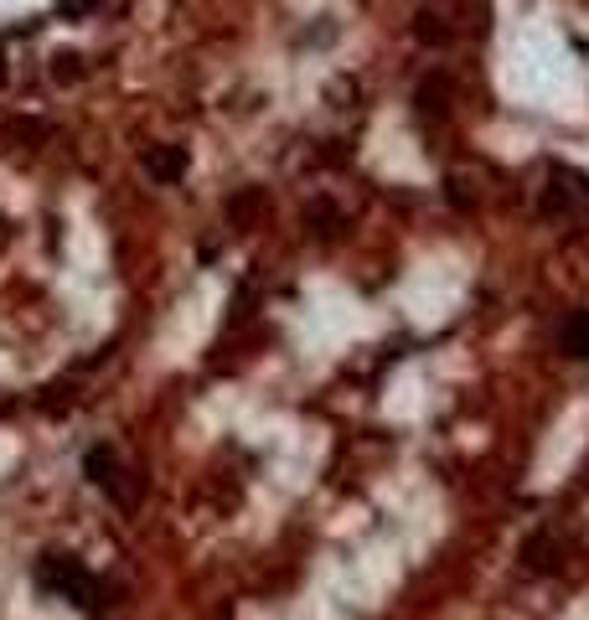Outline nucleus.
Masks as SVG:
<instances>
[{"label": "nucleus", "instance_id": "nucleus-3", "mask_svg": "<svg viewBox=\"0 0 589 620\" xmlns=\"http://www.w3.org/2000/svg\"><path fill=\"white\" fill-rule=\"evenodd\" d=\"M589 207V176L574 166H548V186H543V212L548 217H564Z\"/></svg>", "mask_w": 589, "mask_h": 620}, {"label": "nucleus", "instance_id": "nucleus-8", "mask_svg": "<svg viewBox=\"0 0 589 620\" xmlns=\"http://www.w3.org/2000/svg\"><path fill=\"white\" fill-rule=\"evenodd\" d=\"M419 109L424 114H450V83L445 78H424L419 83Z\"/></svg>", "mask_w": 589, "mask_h": 620}, {"label": "nucleus", "instance_id": "nucleus-14", "mask_svg": "<svg viewBox=\"0 0 589 620\" xmlns=\"http://www.w3.org/2000/svg\"><path fill=\"white\" fill-rule=\"evenodd\" d=\"M0 78H6V52H0Z\"/></svg>", "mask_w": 589, "mask_h": 620}, {"label": "nucleus", "instance_id": "nucleus-10", "mask_svg": "<svg viewBox=\"0 0 589 620\" xmlns=\"http://www.w3.org/2000/svg\"><path fill=\"white\" fill-rule=\"evenodd\" d=\"M52 78H57V83H78V78H83V57H78V52H57V57H52Z\"/></svg>", "mask_w": 589, "mask_h": 620}, {"label": "nucleus", "instance_id": "nucleus-2", "mask_svg": "<svg viewBox=\"0 0 589 620\" xmlns=\"http://www.w3.org/2000/svg\"><path fill=\"white\" fill-rule=\"evenodd\" d=\"M37 579L52 589V595L73 600L78 610H99V579H93L83 564H73V558H47L37 569Z\"/></svg>", "mask_w": 589, "mask_h": 620}, {"label": "nucleus", "instance_id": "nucleus-7", "mask_svg": "<svg viewBox=\"0 0 589 620\" xmlns=\"http://www.w3.org/2000/svg\"><path fill=\"white\" fill-rule=\"evenodd\" d=\"M553 553H558V543H553L548 533H538V538L522 543V564L533 569V574H548V569H553Z\"/></svg>", "mask_w": 589, "mask_h": 620}, {"label": "nucleus", "instance_id": "nucleus-4", "mask_svg": "<svg viewBox=\"0 0 589 620\" xmlns=\"http://www.w3.org/2000/svg\"><path fill=\"white\" fill-rule=\"evenodd\" d=\"M186 150L181 145H150L145 155H140V171L150 176V181H161V186H176L181 176H186Z\"/></svg>", "mask_w": 589, "mask_h": 620}, {"label": "nucleus", "instance_id": "nucleus-9", "mask_svg": "<svg viewBox=\"0 0 589 620\" xmlns=\"http://www.w3.org/2000/svg\"><path fill=\"white\" fill-rule=\"evenodd\" d=\"M305 223H310V233L336 238V233H341V212H336L331 202H316V207H305Z\"/></svg>", "mask_w": 589, "mask_h": 620}, {"label": "nucleus", "instance_id": "nucleus-13", "mask_svg": "<svg viewBox=\"0 0 589 620\" xmlns=\"http://www.w3.org/2000/svg\"><path fill=\"white\" fill-rule=\"evenodd\" d=\"M57 6L68 11V16H88V11H93V0H57Z\"/></svg>", "mask_w": 589, "mask_h": 620}, {"label": "nucleus", "instance_id": "nucleus-11", "mask_svg": "<svg viewBox=\"0 0 589 620\" xmlns=\"http://www.w3.org/2000/svg\"><path fill=\"white\" fill-rule=\"evenodd\" d=\"M254 207H259V192H243L238 202H228V217H233V228H243L248 217H254Z\"/></svg>", "mask_w": 589, "mask_h": 620}, {"label": "nucleus", "instance_id": "nucleus-5", "mask_svg": "<svg viewBox=\"0 0 589 620\" xmlns=\"http://www.w3.org/2000/svg\"><path fill=\"white\" fill-rule=\"evenodd\" d=\"M414 37H419L424 47H445V42L455 37V26H450V16H445V11L424 6V11L414 16Z\"/></svg>", "mask_w": 589, "mask_h": 620}, {"label": "nucleus", "instance_id": "nucleus-6", "mask_svg": "<svg viewBox=\"0 0 589 620\" xmlns=\"http://www.w3.org/2000/svg\"><path fill=\"white\" fill-rule=\"evenodd\" d=\"M558 347H564L569 357L589 362V310H579V316L564 321V331H558Z\"/></svg>", "mask_w": 589, "mask_h": 620}, {"label": "nucleus", "instance_id": "nucleus-12", "mask_svg": "<svg viewBox=\"0 0 589 620\" xmlns=\"http://www.w3.org/2000/svg\"><path fill=\"white\" fill-rule=\"evenodd\" d=\"M11 135L16 140H47L52 130H47V124H11Z\"/></svg>", "mask_w": 589, "mask_h": 620}, {"label": "nucleus", "instance_id": "nucleus-1", "mask_svg": "<svg viewBox=\"0 0 589 620\" xmlns=\"http://www.w3.org/2000/svg\"><path fill=\"white\" fill-rule=\"evenodd\" d=\"M83 471H88V481L93 486H99L104 496H109V502L114 507H124V512H130L135 502H140V481L130 476V471H124V460L109 450V445H99V450H88V460H83Z\"/></svg>", "mask_w": 589, "mask_h": 620}]
</instances>
